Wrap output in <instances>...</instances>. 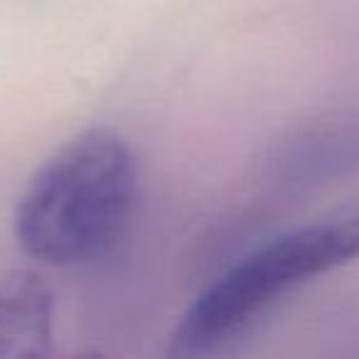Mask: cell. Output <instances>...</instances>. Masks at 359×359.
Returning a JSON list of instances; mask_svg holds the SVG:
<instances>
[{
    "instance_id": "obj_1",
    "label": "cell",
    "mask_w": 359,
    "mask_h": 359,
    "mask_svg": "<svg viewBox=\"0 0 359 359\" xmlns=\"http://www.w3.org/2000/svg\"><path fill=\"white\" fill-rule=\"evenodd\" d=\"M135 192L138 165L118 130H81L22 192L15 210L18 244L42 264H89L121 239Z\"/></svg>"
},
{
    "instance_id": "obj_2",
    "label": "cell",
    "mask_w": 359,
    "mask_h": 359,
    "mask_svg": "<svg viewBox=\"0 0 359 359\" xmlns=\"http://www.w3.org/2000/svg\"><path fill=\"white\" fill-rule=\"evenodd\" d=\"M359 256V202L339 217L261 246L217 278L185 313L170 354L202 357L246 330L290 288Z\"/></svg>"
},
{
    "instance_id": "obj_3",
    "label": "cell",
    "mask_w": 359,
    "mask_h": 359,
    "mask_svg": "<svg viewBox=\"0 0 359 359\" xmlns=\"http://www.w3.org/2000/svg\"><path fill=\"white\" fill-rule=\"evenodd\" d=\"M52 347V293L42 276L15 269L0 278V359L47 357Z\"/></svg>"
}]
</instances>
